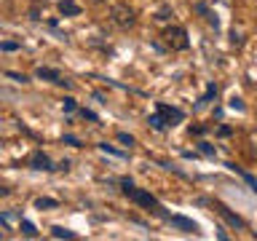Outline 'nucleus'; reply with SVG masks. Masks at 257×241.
Instances as JSON below:
<instances>
[{"instance_id":"f257e3e1","label":"nucleus","mask_w":257,"mask_h":241,"mask_svg":"<svg viewBox=\"0 0 257 241\" xmlns=\"http://www.w3.org/2000/svg\"><path fill=\"white\" fill-rule=\"evenodd\" d=\"M120 188H123V193L134 201V204H140V206H145V209H153V212H161L158 201L153 198L150 193H145V190H140V188H134V182H132V180H120Z\"/></svg>"},{"instance_id":"f03ea898","label":"nucleus","mask_w":257,"mask_h":241,"mask_svg":"<svg viewBox=\"0 0 257 241\" xmlns=\"http://www.w3.org/2000/svg\"><path fill=\"white\" fill-rule=\"evenodd\" d=\"M110 19L115 27L120 30H128V27H134V22H137V14H134V8H128L126 3H115L110 8Z\"/></svg>"},{"instance_id":"7ed1b4c3","label":"nucleus","mask_w":257,"mask_h":241,"mask_svg":"<svg viewBox=\"0 0 257 241\" xmlns=\"http://www.w3.org/2000/svg\"><path fill=\"white\" fill-rule=\"evenodd\" d=\"M164 40H166V46L172 48V51H185L190 43H188V32H185V27H166L164 30Z\"/></svg>"},{"instance_id":"20e7f679","label":"nucleus","mask_w":257,"mask_h":241,"mask_svg":"<svg viewBox=\"0 0 257 241\" xmlns=\"http://www.w3.org/2000/svg\"><path fill=\"white\" fill-rule=\"evenodd\" d=\"M35 75H38L40 80H51V83L64 86V88H70V86H72V80H67L59 70H54V67H38V70H35Z\"/></svg>"},{"instance_id":"39448f33","label":"nucleus","mask_w":257,"mask_h":241,"mask_svg":"<svg viewBox=\"0 0 257 241\" xmlns=\"http://www.w3.org/2000/svg\"><path fill=\"white\" fill-rule=\"evenodd\" d=\"M30 166H32V169H40V172H43V169H46V172H51V169H54L51 158H48L43 150H35V153H32V156H30Z\"/></svg>"},{"instance_id":"423d86ee","label":"nucleus","mask_w":257,"mask_h":241,"mask_svg":"<svg viewBox=\"0 0 257 241\" xmlns=\"http://www.w3.org/2000/svg\"><path fill=\"white\" fill-rule=\"evenodd\" d=\"M193 8H196V11H198L201 16H204V19H206L209 24H212L214 30L220 27V19H217V14H214V11H209V6H206V3H201V0H198V3H193Z\"/></svg>"},{"instance_id":"0eeeda50","label":"nucleus","mask_w":257,"mask_h":241,"mask_svg":"<svg viewBox=\"0 0 257 241\" xmlns=\"http://www.w3.org/2000/svg\"><path fill=\"white\" fill-rule=\"evenodd\" d=\"M169 220H172V225H177V228H182L185 233H196V230H198V225L193 222V220H188V217L174 214V217H169Z\"/></svg>"},{"instance_id":"6e6552de","label":"nucleus","mask_w":257,"mask_h":241,"mask_svg":"<svg viewBox=\"0 0 257 241\" xmlns=\"http://www.w3.org/2000/svg\"><path fill=\"white\" fill-rule=\"evenodd\" d=\"M158 112L166 118V124H169V126H174L172 120H182V112L177 110V107H169V104H158Z\"/></svg>"},{"instance_id":"1a4fd4ad","label":"nucleus","mask_w":257,"mask_h":241,"mask_svg":"<svg viewBox=\"0 0 257 241\" xmlns=\"http://www.w3.org/2000/svg\"><path fill=\"white\" fill-rule=\"evenodd\" d=\"M59 14L62 16H80V6L72 3V0H62V3H59Z\"/></svg>"},{"instance_id":"9d476101","label":"nucleus","mask_w":257,"mask_h":241,"mask_svg":"<svg viewBox=\"0 0 257 241\" xmlns=\"http://www.w3.org/2000/svg\"><path fill=\"white\" fill-rule=\"evenodd\" d=\"M172 16H174L172 6H161L158 11H156V16H153V19H156L158 24H169V22H172Z\"/></svg>"},{"instance_id":"9b49d317","label":"nucleus","mask_w":257,"mask_h":241,"mask_svg":"<svg viewBox=\"0 0 257 241\" xmlns=\"http://www.w3.org/2000/svg\"><path fill=\"white\" fill-rule=\"evenodd\" d=\"M217 212H220L222 217H225V220H228L230 225H236V228H244V220H241V217H236V214H230L228 212V209H225L222 204H217Z\"/></svg>"},{"instance_id":"f8f14e48","label":"nucleus","mask_w":257,"mask_h":241,"mask_svg":"<svg viewBox=\"0 0 257 241\" xmlns=\"http://www.w3.org/2000/svg\"><path fill=\"white\" fill-rule=\"evenodd\" d=\"M51 236L54 238H75V230H67V228H62V225H54Z\"/></svg>"},{"instance_id":"ddd939ff","label":"nucleus","mask_w":257,"mask_h":241,"mask_svg":"<svg viewBox=\"0 0 257 241\" xmlns=\"http://www.w3.org/2000/svg\"><path fill=\"white\" fill-rule=\"evenodd\" d=\"M150 126L156 129V132H164V129H166L169 124H166V118L161 115V112H156V115H150Z\"/></svg>"},{"instance_id":"4468645a","label":"nucleus","mask_w":257,"mask_h":241,"mask_svg":"<svg viewBox=\"0 0 257 241\" xmlns=\"http://www.w3.org/2000/svg\"><path fill=\"white\" fill-rule=\"evenodd\" d=\"M59 201L56 198H35V209H56Z\"/></svg>"},{"instance_id":"2eb2a0df","label":"nucleus","mask_w":257,"mask_h":241,"mask_svg":"<svg viewBox=\"0 0 257 241\" xmlns=\"http://www.w3.org/2000/svg\"><path fill=\"white\" fill-rule=\"evenodd\" d=\"M22 233H24L27 238H35V236H38V228H35L30 220H22Z\"/></svg>"},{"instance_id":"dca6fc26","label":"nucleus","mask_w":257,"mask_h":241,"mask_svg":"<svg viewBox=\"0 0 257 241\" xmlns=\"http://www.w3.org/2000/svg\"><path fill=\"white\" fill-rule=\"evenodd\" d=\"M214 94H217V86H214V83H209V86H206V94H204V96H201V104H206V102H209V99H212V96H214Z\"/></svg>"},{"instance_id":"f3484780","label":"nucleus","mask_w":257,"mask_h":241,"mask_svg":"<svg viewBox=\"0 0 257 241\" xmlns=\"http://www.w3.org/2000/svg\"><path fill=\"white\" fill-rule=\"evenodd\" d=\"M99 150H104V153H110V156H118V158H123V156H126V153H120V150H115V148H110L107 142H102V145H99Z\"/></svg>"},{"instance_id":"a211bd4d","label":"nucleus","mask_w":257,"mask_h":241,"mask_svg":"<svg viewBox=\"0 0 257 241\" xmlns=\"http://www.w3.org/2000/svg\"><path fill=\"white\" fill-rule=\"evenodd\" d=\"M62 107H64V112H72L78 104H75V99H70V96H67V99H62Z\"/></svg>"},{"instance_id":"6ab92c4d","label":"nucleus","mask_w":257,"mask_h":241,"mask_svg":"<svg viewBox=\"0 0 257 241\" xmlns=\"http://www.w3.org/2000/svg\"><path fill=\"white\" fill-rule=\"evenodd\" d=\"M6 75H8V78H14L16 83H27V75H22V72H11V70H8Z\"/></svg>"},{"instance_id":"aec40b11","label":"nucleus","mask_w":257,"mask_h":241,"mask_svg":"<svg viewBox=\"0 0 257 241\" xmlns=\"http://www.w3.org/2000/svg\"><path fill=\"white\" fill-rule=\"evenodd\" d=\"M0 48H3V51H16V48H19V43H14V40H3V43H0Z\"/></svg>"},{"instance_id":"412c9836","label":"nucleus","mask_w":257,"mask_h":241,"mask_svg":"<svg viewBox=\"0 0 257 241\" xmlns=\"http://www.w3.org/2000/svg\"><path fill=\"white\" fill-rule=\"evenodd\" d=\"M198 148H201V153H206V156H214V148L209 142H198Z\"/></svg>"},{"instance_id":"4be33fe9","label":"nucleus","mask_w":257,"mask_h":241,"mask_svg":"<svg viewBox=\"0 0 257 241\" xmlns=\"http://www.w3.org/2000/svg\"><path fill=\"white\" fill-rule=\"evenodd\" d=\"M118 140L123 142V145H134V137H132V134H126V132H120V134H118Z\"/></svg>"},{"instance_id":"5701e85b","label":"nucleus","mask_w":257,"mask_h":241,"mask_svg":"<svg viewBox=\"0 0 257 241\" xmlns=\"http://www.w3.org/2000/svg\"><path fill=\"white\" fill-rule=\"evenodd\" d=\"M230 107H233V110H244V102H241L238 96H233V99H230Z\"/></svg>"},{"instance_id":"b1692460","label":"nucleus","mask_w":257,"mask_h":241,"mask_svg":"<svg viewBox=\"0 0 257 241\" xmlns=\"http://www.w3.org/2000/svg\"><path fill=\"white\" fill-rule=\"evenodd\" d=\"M54 169H59V172H67V169H70V161H59V164H56Z\"/></svg>"},{"instance_id":"393cba45","label":"nucleus","mask_w":257,"mask_h":241,"mask_svg":"<svg viewBox=\"0 0 257 241\" xmlns=\"http://www.w3.org/2000/svg\"><path fill=\"white\" fill-rule=\"evenodd\" d=\"M217 134H220V137H230V126H220V129H217Z\"/></svg>"},{"instance_id":"a878e982","label":"nucleus","mask_w":257,"mask_h":241,"mask_svg":"<svg viewBox=\"0 0 257 241\" xmlns=\"http://www.w3.org/2000/svg\"><path fill=\"white\" fill-rule=\"evenodd\" d=\"M80 115H83V118H88V120H96V115H94L91 110H80Z\"/></svg>"},{"instance_id":"bb28decb","label":"nucleus","mask_w":257,"mask_h":241,"mask_svg":"<svg viewBox=\"0 0 257 241\" xmlns=\"http://www.w3.org/2000/svg\"><path fill=\"white\" fill-rule=\"evenodd\" d=\"M94 3H104V0H94Z\"/></svg>"},{"instance_id":"cd10ccee","label":"nucleus","mask_w":257,"mask_h":241,"mask_svg":"<svg viewBox=\"0 0 257 241\" xmlns=\"http://www.w3.org/2000/svg\"><path fill=\"white\" fill-rule=\"evenodd\" d=\"M0 238H3V233H0Z\"/></svg>"}]
</instances>
